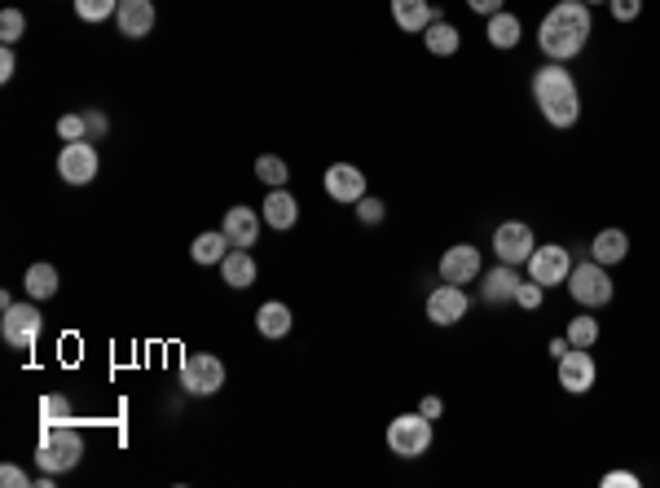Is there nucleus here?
Instances as JSON below:
<instances>
[{
  "mask_svg": "<svg viewBox=\"0 0 660 488\" xmlns=\"http://www.w3.org/2000/svg\"><path fill=\"white\" fill-rule=\"evenodd\" d=\"M594 36V14L581 0H559L537 27V44L550 62H572Z\"/></svg>",
  "mask_w": 660,
  "mask_h": 488,
  "instance_id": "f257e3e1",
  "label": "nucleus"
},
{
  "mask_svg": "<svg viewBox=\"0 0 660 488\" xmlns=\"http://www.w3.org/2000/svg\"><path fill=\"white\" fill-rule=\"evenodd\" d=\"M533 102L550 128H572L581 119V93L564 62H546L533 75Z\"/></svg>",
  "mask_w": 660,
  "mask_h": 488,
  "instance_id": "f03ea898",
  "label": "nucleus"
},
{
  "mask_svg": "<svg viewBox=\"0 0 660 488\" xmlns=\"http://www.w3.org/2000/svg\"><path fill=\"white\" fill-rule=\"evenodd\" d=\"M84 458V436L66 423H44L40 427V445H36V462L40 471L49 475H62V471H75Z\"/></svg>",
  "mask_w": 660,
  "mask_h": 488,
  "instance_id": "7ed1b4c3",
  "label": "nucleus"
},
{
  "mask_svg": "<svg viewBox=\"0 0 660 488\" xmlns=\"http://www.w3.org/2000/svg\"><path fill=\"white\" fill-rule=\"evenodd\" d=\"M568 291L581 308H603V304H612L616 286L599 260H581V264H572V273H568Z\"/></svg>",
  "mask_w": 660,
  "mask_h": 488,
  "instance_id": "20e7f679",
  "label": "nucleus"
},
{
  "mask_svg": "<svg viewBox=\"0 0 660 488\" xmlns=\"http://www.w3.org/2000/svg\"><path fill=\"white\" fill-rule=\"evenodd\" d=\"M388 449L396 458H423L427 449H432V418H423L414 409V414H401L388 423Z\"/></svg>",
  "mask_w": 660,
  "mask_h": 488,
  "instance_id": "39448f33",
  "label": "nucleus"
},
{
  "mask_svg": "<svg viewBox=\"0 0 660 488\" xmlns=\"http://www.w3.org/2000/svg\"><path fill=\"white\" fill-rule=\"evenodd\" d=\"M40 330H44V313L36 304H9L5 317H0V339H5L9 348H18V352L36 348Z\"/></svg>",
  "mask_w": 660,
  "mask_h": 488,
  "instance_id": "423d86ee",
  "label": "nucleus"
},
{
  "mask_svg": "<svg viewBox=\"0 0 660 488\" xmlns=\"http://www.w3.org/2000/svg\"><path fill=\"white\" fill-rule=\"evenodd\" d=\"M181 387L190 396H216L225 387V361L212 352H190L181 361Z\"/></svg>",
  "mask_w": 660,
  "mask_h": 488,
  "instance_id": "0eeeda50",
  "label": "nucleus"
},
{
  "mask_svg": "<svg viewBox=\"0 0 660 488\" xmlns=\"http://www.w3.org/2000/svg\"><path fill=\"white\" fill-rule=\"evenodd\" d=\"M97 172H102V159H97L93 141H66L58 150V176L66 185H88L97 181Z\"/></svg>",
  "mask_w": 660,
  "mask_h": 488,
  "instance_id": "6e6552de",
  "label": "nucleus"
},
{
  "mask_svg": "<svg viewBox=\"0 0 660 488\" xmlns=\"http://www.w3.org/2000/svg\"><path fill=\"white\" fill-rule=\"evenodd\" d=\"M493 251H498L502 264H515V269H520V264H528V255L537 251V238L524 220H502V225L493 229Z\"/></svg>",
  "mask_w": 660,
  "mask_h": 488,
  "instance_id": "1a4fd4ad",
  "label": "nucleus"
},
{
  "mask_svg": "<svg viewBox=\"0 0 660 488\" xmlns=\"http://www.w3.org/2000/svg\"><path fill=\"white\" fill-rule=\"evenodd\" d=\"M524 269H528V277H533V282H542L546 291H550V286L568 282L572 255H568V247H559V242H546V247H537L533 255H528Z\"/></svg>",
  "mask_w": 660,
  "mask_h": 488,
  "instance_id": "9d476101",
  "label": "nucleus"
},
{
  "mask_svg": "<svg viewBox=\"0 0 660 488\" xmlns=\"http://www.w3.org/2000/svg\"><path fill=\"white\" fill-rule=\"evenodd\" d=\"M555 370H559V387L572 396H586L594 387V379H599V365H594L590 348H568L564 357L555 361Z\"/></svg>",
  "mask_w": 660,
  "mask_h": 488,
  "instance_id": "9b49d317",
  "label": "nucleus"
},
{
  "mask_svg": "<svg viewBox=\"0 0 660 488\" xmlns=\"http://www.w3.org/2000/svg\"><path fill=\"white\" fill-rule=\"evenodd\" d=\"M322 181H326V194L344 207H357L361 198H366V172H361L357 163H330Z\"/></svg>",
  "mask_w": 660,
  "mask_h": 488,
  "instance_id": "f8f14e48",
  "label": "nucleus"
},
{
  "mask_svg": "<svg viewBox=\"0 0 660 488\" xmlns=\"http://www.w3.org/2000/svg\"><path fill=\"white\" fill-rule=\"evenodd\" d=\"M467 308H471V299L454 282H440L436 291L427 295V317H432V326H458V321L467 317Z\"/></svg>",
  "mask_w": 660,
  "mask_h": 488,
  "instance_id": "ddd939ff",
  "label": "nucleus"
},
{
  "mask_svg": "<svg viewBox=\"0 0 660 488\" xmlns=\"http://www.w3.org/2000/svg\"><path fill=\"white\" fill-rule=\"evenodd\" d=\"M480 277V247L471 242H458L440 255V282H454V286H467Z\"/></svg>",
  "mask_w": 660,
  "mask_h": 488,
  "instance_id": "4468645a",
  "label": "nucleus"
},
{
  "mask_svg": "<svg viewBox=\"0 0 660 488\" xmlns=\"http://www.w3.org/2000/svg\"><path fill=\"white\" fill-rule=\"evenodd\" d=\"M115 22H119V36L146 40L154 31V0H119Z\"/></svg>",
  "mask_w": 660,
  "mask_h": 488,
  "instance_id": "2eb2a0df",
  "label": "nucleus"
},
{
  "mask_svg": "<svg viewBox=\"0 0 660 488\" xmlns=\"http://www.w3.org/2000/svg\"><path fill=\"white\" fill-rule=\"evenodd\" d=\"M260 216H264V225H269V229L286 234V229H295V220H300V203H295V194L282 185V190H269V198H264V207H260Z\"/></svg>",
  "mask_w": 660,
  "mask_h": 488,
  "instance_id": "dca6fc26",
  "label": "nucleus"
},
{
  "mask_svg": "<svg viewBox=\"0 0 660 488\" xmlns=\"http://www.w3.org/2000/svg\"><path fill=\"white\" fill-rule=\"evenodd\" d=\"M260 212H251V207H229V212H225V225H220V229H225V238L229 242H234V247H242V251H247V247H256V238H260Z\"/></svg>",
  "mask_w": 660,
  "mask_h": 488,
  "instance_id": "f3484780",
  "label": "nucleus"
},
{
  "mask_svg": "<svg viewBox=\"0 0 660 488\" xmlns=\"http://www.w3.org/2000/svg\"><path fill=\"white\" fill-rule=\"evenodd\" d=\"M520 269L515 264H498L493 273H484V304H515V291H520Z\"/></svg>",
  "mask_w": 660,
  "mask_h": 488,
  "instance_id": "a211bd4d",
  "label": "nucleus"
},
{
  "mask_svg": "<svg viewBox=\"0 0 660 488\" xmlns=\"http://www.w3.org/2000/svg\"><path fill=\"white\" fill-rule=\"evenodd\" d=\"M392 18L405 36H423L432 27L436 9H432V0H392Z\"/></svg>",
  "mask_w": 660,
  "mask_h": 488,
  "instance_id": "6ab92c4d",
  "label": "nucleus"
},
{
  "mask_svg": "<svg viewBox=\"0 0 660 488\" xmlns=\"http://www.w3.org/2000/svg\"><path fill=\"white\" fill-rule=\"evenodd\" d=\"M625 255H630V234H625V229H599V234H594L590 260H599L603 269H608V264H621Z\"/></svg>",
  "mask_w": 660,
  "mask_h": 488,
  "instance_id": "aec40b11",
  "label": "nucleus"
},
{
  "mask_svg": "<svg viewBox=\"0 0 660 488\" xmlns=\"http://www.w3.org/2000/svg\"><path fill=\"white\" fill-rule=\"evenodd\" d=\"M220 277H225V286H234V291H247V286H256V260H251V251L234 247L220 260Z\"/></svg>",
  "mask_w": 660,
  "mask_h": 488,
  "instance_id": "412c9836",
  "label": "nucleus"
},
{
  "mask_svg": "<svg viewBox=\"0 0 660 488\" xmlns=\"http://www.w3.org/2000/svg\"><path fill=\"white\" fill-rule=\"evenodd\" d=\"M256 330L264 339H286L291 335V308L282 299H269V304L256 308Z\"/></svg>",
  "mask_w": 660,
  "mask_h": 488,
  "instance_id": "4be33fe9",
  "label": "nucleus"
},
{
  "mask_svg": "<svg viewBox=\"0 0 660 488\" xmlns=\"http://www.w3.org/2000/svg\"><path fill=\"white\" fill-rule=\"evenodd\" d=\"M423 40H427V53H436V58H454L458 44H462V31L445 18H432V27L423 31Z\"/></svg>",
  "mask_w": 660,
  "mask_h": 488,
  "instance_id": "5701e85b",
  "label": "nucleus"
},
{
  "mask_svg": "<svg viewBox=\"0 0 660 488\" xmlns=\"http://www.w3.org/2000/svg\"><path fill=\"white\" fill-rule=\"evenodd\" d=\"M58 269L53 264H27V277H22V286H27V299H53L58 295Z\"/></svg>",
  "mask_w": 660,
  "mask_h": 488,
  "instance_id": "b1692460",
  "label": "nucleus"
},
{
  "mask_svg": "<svg viewBox=\"0 0 660 488\" xmlns=\"http://www.w3.org/2000/svg\"><path fill=\"white\" fill-rule=\"evenodd\" d=\"M484 36H489L493 49H515V44H520V36H524V27H520V18L506 14V9H502V14H493V18H489Z\"/></svg>",
  "mask_w": 660,
  "mask_h": 488,
  "instance_id": "393cba45",
  "label": "nucleus"
},
{
  "mask_svg": "<svg viewBox=\"0 0 660 488\" xmlns=\"http://www.w3.org/2000/svg\"><path fill=\"white\" fill-rule=\"evenodd\" d=\"M229 251H234V242L225 238V229H216V234H198V238H194V247H190L194 264H220Z\"/></svg>",
  "mask_w": 660,
  "mask_h": 488,
  "instance_id": "a878e982",
  "label": "nucleus"
},
{
  "mask_svg": "<svg viewBox=\"0 0 660 488\" xmlns=\"http://www.w3.org/2000/svg\"><path fill=\"white\" fill-rule=\"evenodd\" d=\"M256 176L269 190H282L286 181H291V168H286V159H278V154H260L256 159Z\"/></svg>",
  "mask_w": 660,
  "mask_h": 488,
  "instance_id": "bb28decb",
  "label": "nucleus"
},
{
  "mask_svg": "<svg viewBox=\"0 0 660 488\" xmlns=\"http://www.w3.org/2000/svg\"><path fill=\"white\" fill-rule=\"evenodd\" d=\"M568 343L572 348H594V343H599V321L590 317V308H586V317L568 321Z\"/></svg>",
  "mask_w": 660,
  "mask_h": 488,
  "instance_id": "cd10ccee",
  "label": "nucleus"
},
{
  "mask_svg": "<svg viewBox=\"0 0 660 488\" xmlns=\"http://www.w3.org/2000/svg\"><path fill=\"white\" fill-rule=\"evenodd\" d=\"M115 9H119V0H75V14L84 22H106V18H115Z\"/></svg>",
  "mask_w": 660,
  "mask_h": 488,
  "instance_id": "c85d7f7f",
  "label": "nucleus"
},
{
  "mask_svg": "<svg viewBox=\"0 0 660 488\" xmlns=\"http://www.w3.org/2000/svg\"><path fill=\"white\" fill-rule=\"evenodd\" d=\"M22 36H27V14H22V9H5V14H0V40L18 44Z\"/></svg>",
  "mask_w": 660,
  "mask_h": 488,
  "instance_id": "c756f323",
  "label": "nucleus"
},
{
  "mask_svg": "<svg viewBox=\"0 0 660 488\" xmlns=\"http://www.w3.org/2000/svg\"><path fill=\"white\" fill-rule=\"evenodd\" d=\"M40 423H71V401L66 396H44L40 401Z\"/></svg>",
  "mask_w": 660,
  "mask_h": 488,
  "instance_id": "7c9ffc66",
  "label": "nucleus"
},
{
  "mask_svg": "<svg viewBox=\"0 0 660 488\" xmlns=\"http://www.w3.org/2000/svg\"><path fill=\"white\" fill-rule=\"evenodd\" d=\"M53 128H58L62 141H88V119H84V110H75V115H62Z\"/></svg>",
  "mask_w": 660,
  "mask_h": 488,
  "instance_id": "2f4dec72",
  "label": "nucleus"
},
{
  "mask_svg": "<svg viewBox=\"0 0 660 488\" xmlns=\"http://www.w3.org/2000/svg\"><path fill=\"white\" fill-rule=\"evenodd\" d=\"M542 299H546V286H542V282H533V277H524L520 291H515V304L528 308V313H537V308H542Z\"/></svg>",
  "mask_w": 660,
  "mask_h": 488,
  "instance_id": "473e14b6",
  "label": "nucleus"
},
{
  "mask_svg": "<svg viewBox=\"0 0 660 488\" xmlns=\"http://www.w3.org/2000/svg\"><path fill=\"white\" fill-rule=\"evenodd\" d=\"M383 216H388V212H383V198H361V203H357V220H361V225H383Z\"/></svg>",
  "mask_w": 660,
  "mask_h": 488,
  "instance_id": "72a5a7b5",
  "label": "nucleus"
},
{
  "mask_svg": "<svg viewBox=\"0 0 660 488\" xmlns=\"http://www.w3.org/2000/svg\"><path fill=\"white\" fill-rule=\"evenodd\" d=\"M608 9H612L616 22H634L638 14H643V0H608Z\"/></svg>",
  "mask_w": 660,
  "mask_h": 488,
  "instance_id": "f704fd0d",
  "label": "nucleus"
},
{
  "mask_svg": "<svg viewBox=\"0 0 660 488\" xmlns=\"http://www.w3.org/2000/svg\"><path fill=\"white\" fill-rule=\"evenodd\" d=\"M0 484H5V488H27L31 480H27V471H22V467L5 462V467H0Z\"/></svg>",
  "mask_w": 660,
  "mask_h": 488,
  "instance_id": "c9c22d12",
  "label": "nucleus"
},
{
  "mask_svg": "<svg viewBox=\"0 0 660 488\" xmlns=\"http://www.w3.org/2000/svg\"><path fill=\"white\" fill-rule=\"evenodd\" d=\"M603 488H638V475L634 471H608L603 475Z\"/></svg>",
  "mask_w": 660,
  "mask_h": 488,
  "instance_id": "e433bc0d",
  "label": "nucleus"
},
{
  "mask_svg": "<svg viewBox=\"0 0 660 488\" xmlns=\"http://www.w3.org/2000/svg\"><path fill=\"white\" fill-rule=\"evenodd\" d=\"M14 71H18V58H14V44H5V49H0V80H14Z\"/></svg>",
  "mask_w": 660,
  "mask_h": 488,
  "instance_id": "4c0bfd02",
  "label": "nucleus"
},
{
  "mask_svg": "<svg viewBox=\"0 0 660 488\" xmlns=\"http://www.w3.org/2000/svg\"><path fill=\"white\" fill-rule=\"evenodd\" d=\"M467 9L480 18H493V14H502V0H467Z\"/></svg>",
  "mask_w": 660,
  "mask_h": 488,
  "instance_id": "58836bf2",
  "label": "nucleus"
},
{
  "mask_svg": "<svg viewBox=\"0 0 660 488\" xmlns=\"http://www.w3.org/2000/svg\"><path fill=\"white\" fill-rule=\"evenodd\" d=\"M418 414L432 418V423H436V418L445 414V405H440V396H423V401H418Z\"/></svg>",
  "mask_w": 660,
  "mask_h": 488,
  "instance_id": "ea45409f",
  "label": "nucleus"
},
{
  "mask_svg": "<svg viewBox=\"0 0 660 488\" xmlns=\"http://www.w3.org/2000/svg\"><path fill=\"white\" fill-rule=\"evenodd\" d=\"M84 119H88V137H102V132H106V115H102V110H84Z\"/></svg>",
  "mask_w": 660,
  "mask_h": 488,
  "instance_id": "a19ab883",
  "label": "nucleus"
},
{
  "mask_svg": "<svg viewBox=\"0 0 660 488\" xmlns=\"http://www.w3.org/2000/svg\"><path fill=\"white\" fill-rule=\"evenodd\" d=\"M568 348H572V343H568V335H564V339H550V348H546V352H550V357H555V361H559V357H564V352H568Z\"/></svg>",
  "mask_w": 660,
  "mask_h": 488,
  "instance_id": "79ce46f5",
  "label": "nucleus"
},
{
  "mask_svg": "<svg viewBox=\"0 0 660 488\" xmlns=\"http://www.w3.org/2000/svg\"><path fill=\"white\" fill-rule=\"evenodd\" d=\"M581 5H590V9H594V5H608V0H581Z\"/></svg>",
  "mask_w": 660,
  "mask_h": 488,
  "instance_id": "37998d69",
  "label": "nucleus"
}]
</instances>
